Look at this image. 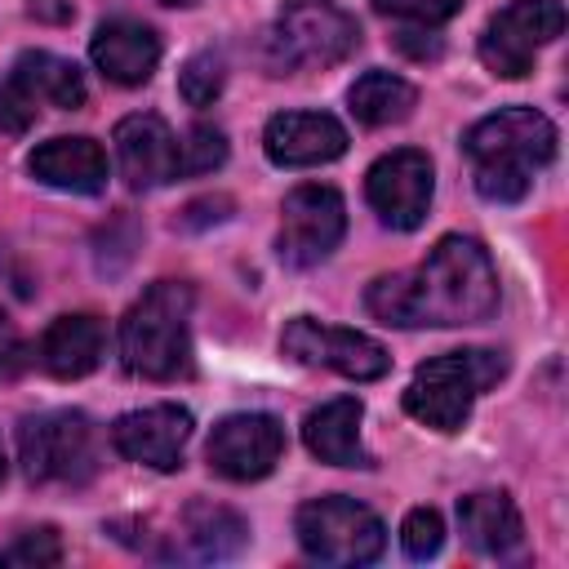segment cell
Returning a JSON list of instances; mask_svg holds the SVG:
<instances>
[{"label":"cell","mask_w":569,"mask_h":569,"mask_svg":"<svg viewBox=\"0 0 569 569\" xmlns=\"http://www.w3.org/2000/svg\"><path fill=\"white\" fill-rule=\"evenodd\" d=\"M284 453V427L271 413H227L209 436V467L227 480H262Z\"/></svg>","instance_id":"7c38bea8"},{"label":"cell","mask_w":569,"mask_h":569,"mask_svg":"<svg viewBox=\"0 0 569 569\" xmlns=\"http://www.w3.org/2000/svg\"><path fill=\"white\" fill-rule=\"evenodd\" d=\"M507 373V356L489 347H462L445 351L413 369L405 387V409L431 431H458L471 418V405L485 387H493Z\"/></svg>","instance_id":"277c9868"},{"label":"cell","mask_w":569,"mask_h":569,"mask_svg":"<svg viewBox=\"0 0 569 569\" xmlns=\"http://www.w3.org/2000/svg\"><path fill=\"white\" fill-rule=\"evenodd\" d=\"M62 560V542L53 529H31V533H18L4 551H0V565H27V569H44V565H58Z\"/></svg>","instance_id":"484cf974"},{"label":"cell","mask_w":569,"mask_h":569,"mask_svg":"<svg viewBox=\"0 0 569 569\" xmlns=\"http://www.w3.org/2000/svg\"><path fill=\"white\" fill-rule=\"evenodd\" d=\"M458 529H462L467 547L476 556H489V560H507V556H516L525 547L520 511H516V502L502 489L467 493L458 502Z\"/></svg>","instance_id":"ac0fdd59"},{"label":"cell","mask_w":569,"mask_h":569,"mask_svg":"<svg viewBox=\"0 0 569 569\" xmlns=\"http://www.w3.org/2000/svg\"><path fill=\"white\" fill-rule=\"evenodd\" d=\"M262 147L271 164H284V169L329 164L347 151V129L325 111H280L267 120Z\"/></svg>","instance_id":"9a60e30c"},{"label":"cell","mask_w":569,"mask_h":569,"mask_svg":"<svg viewBox=\"0 0 569 569\" xmlns=\"http://www.w3.org/2000/svg\"><path fill=\"white\" fill-rule=\"evenodd\" d=\"M373 320L396 329L480 325L498 307V271L471 236H445L413 271L378 276L365 293Z\"/></svg>","instance_id":"6da1fadb"},{"label":"cell","mask_w":569,"mask_h":569,"mask_svg":"<svg viewBox=\"0 0 569 569\" xmlns=\"http://www.w3.org/2000/svg\"><path fill=\"white\" fill-rule=\"evenodd\" d=\"M400 547H405L409 560H431L445 547V520H440V511L413 507L405 516V525H400Z\"/></svg>","instance_id":"d4e9b609"},{"label":"cell","mask_w":569,"mask_h":569,"mask_svg":"<svg viewBox=\"0 0 569 569\" xmlns=\"http://www.w3.org/2000/svg\"><path fill=\"white\" fill-rule=\"evenodd\" d=\"M222 84H227V67H222V58H218L213 49L191 53V58L182 62V71H178V93H182L191 107H209V102L222 93Z\"/></svg>","instance_id":"cb8c5ba5"},{"label":"cell","mask_w":569,"mask_h":569,"mask_svg":"<svg viewBox=\"0 0 569 569\" xmlns=\"http://www.w3.org/2000/svg\"><path fill=\"white\" fill-rule=\"evenodd\" d=\"M565 31V4L560 0H511L498 9L480 36V62L493 76L520 80L533 71V53L551 44Z\"/></svg>","instance_id":"ba28073f"},{"label":"cell","mask_w":569,"mask_h":569,"mask_svg":"<svg viewBox=\"0 0 569 569\" xmlns=\"http://www.w3.org/2000/svg\"><path fill=\"white\" fill-rule=\"evenodd\" d=\"M89 58L93 67L111 80V84H142L151 80L156 62H160V40L147 22H133V18H111L93 31V44H89Z\"/></svg>","instance_id":"2e32d148"},{"label":"cell","mask_w":569,"mask_h":569,"mask_svg":"<svg viewBox=\"0 0 569 569\" xmlns=\"http://www.w3.org/2000/svg\"><path fill=\"white\" fill-rule=\"evenodd\" d=\"M191 440V413L182 405H151V409H133L120 413L111 427V445L142 467L156 471H173L182 467V449Z\"/></svg>","instance_id":"5bb4252c"},{"label":"cell","mask_w":569,"mask_h":569,"mask_svg":"<svg viewBox=\"0 0 569 569\" xmlns=\"http://www.w3.org/2000/svg\"><path fill=\"white\" fill-rule=\"evenodd\" d=\"M431 160L413 147H400L382 160H373L369 178H365V196L373 204V213L391 227V231H413L427 218L431 204Z\"/></svg>","instance_id":"8fae6325"},{"label":"cell","mask_w":569,"mask_h":569,"mask_svg":"<svg viewBox=\"0 0 569 569\" xmlns=\"http://www.w3.org/2000/svg\"><path fill=\"white\" fill-rule=\"evenodd\" d=\"M187 538L200 560H231L249 542V525L218 502H191L187 507Z\"/></svg>","instance_id":"603a6c76"},{"label":"cell","mask_w":569,"mask_h":569,"mask_svg":"<svg viewBox=\"0 0 569 569\" xmlns=\"http://www.w3.org/2000/svg\"><path fill=\"white\" fill-rule=\"evenodd\" d=\"M27 169L44 187L71 191V196H98L107 187V156L93 138H49L31 151Z\"/></svg>","instance_id":"e0dca14e"},{"label":"cell","mask_w":569,"mask_h":569,"mask_svg":"<svg viewBox=\"0 0 569 569\" xmlns=\"http://www.w3.org/2000/svg\"><path fill=\"white\" fill-rule=\"evenodd\" d=\"M360 49V27L351 13L325 0H289L267 31V62L276 76L302 67H333Z\"/></svg>","instance_id":"5b68a950"},{"label":"cell","mask_w":569,"mask_h":569,"mask_svg":"<svg viewBox=\"0 0 569 569\" xmlns=\"http://www.w3.org/2000/svg\"><path fill=\"white\" fill-rule=\"evenodd\" d=\"M36 111H40V102L27 93V84L9 71L4 80H0V133H27L31 124H36Z\"/></svg>","instance_id":"f1b7e54d"},{"label":"cell","mask_w":569,"mask_h":569,"mask_svg":"<svg viewBox=\"0 0 569 569\" xmlns=\"http://www.w3.org/2000/svg\"><path fill=\"white\" fill-rule=\"evenodd\" d=\"M164 4H196V0H164Z\"/></svg>","instance_id":"1f68e13d"},{"label":"cell","mask_w":569,"mask_h":569,"mask_svg":"<svg viewBox=\"0 0 569 569\" xmlns=\"http://www.w3.org/2000/svg\"><path fill=\"white\" fill-rule=\"evenodd\" d=\"M22 365H27L22 333H18V329H13V320L0 311V378H13Z\"/></svg>","instance_id":"f546056e"},{"label":"cell","mask_w":569,"mask_h":569,"mask_svg":"<svg viewBox=\"0 0 569 569\" xmlns=\"http://www.w3.org/2000/svg\"><path fill=\"white\" fill-rule=\"evenodd\" d=\"M18 453L31 480L84 485L98 471V436L80 409H49L18 427Z\"/></svg>","instance_id":"52a82bcc"},{"label":"cell","mask_w":569,"mask_h":569,"mask_svg":"<svg viewBox=\"0 0 569 569\" xmlns=\"http://www.w3.org/2000/svg\"><path fill=\"white\" fill-rule=\"evenodd\" d=\"M102 360V320L89 311L58 316L40 338V365L53 378H84Z\"/></svg>","instance_id":"ffe728a7"},{"label":"cell","mask_w":569,"mask_h":569,"mask_svg":"<svg viewBox=\"0 0 569 569\" xmlns=\"http://www.w3.org/2000/svg\"><path fill=\"white\" fill-rule=\"evenodd\" d=\"M476 164V191L498 204L529 196L533 173L556 156V124L533 107H502L476 120L462 138Z\"/></svg>","instance_id":"7a4b0ae2"},{"label":"cell","mask_w":569,"mask_h":569,"mask_svg":"<svg viewBox=\"0 0 569 569\" xmlns=\"http://www.w3.org/2000/svg\"><path fill=\"white\" fill-rule=\"evenodd\" d=\"M293 533H298L302 551L320 565H369L387 547L382 520L342 493L302 502L293 516Z\"/></svg>","instance_id":"8992f818"},{"label":"cell","mask_w":569,"mask_h":569,"mask_svg":"<svg viewBox=\"0 0 569 569\" xmlns=\"http://www.w3.org/2000/svg\"><path fill=\"white\" fill-rule=\"evenodd\" d=\"M13 76L27 84V93L40 107H58V111H76L84 102V76L76 62L49 53V49H27L13 62Z\"/></svg>","instance_id":"44dd1931"},{"label":"cell","mask_w":569,"mask_h":569,"mask_svg":"<svg viewBox=\"0 0 569 569\" xmlns=\"http://www.w3.org/2000/svg\"><path fill=\"white\" fill-rule=\"evenodd\" d=\"M120 360L129 373L169 382L191 369V284L156 280L120 320Z\"/></svg>","instance_id":"3957f363"},{"label":"cell","mask_w":569,"mask_h":569,"mask_svg":"<svg viewBox=\"0 0 569 569\" xmlns=\"http://www.w3.org/2000/svg\"><path fill=\"white\" fill-rule=\"evenodd\" d=\"M280 347L298 365H320V369H333V373L356 378V382H373L391 369V356L382 351V342H373L356 329L320 325L311 316H293L280 333Z\"/></svg>","instance_id":"9c48e42d"},{"label":"cell","mask_w":569,"mask_h":569,"mask_svg":"<svg viewBox=\"0 0 569 569\" xmlns=\"http://www.w3.org/2000/svg\"><path fill=\"white\" fill-rule=\"evenodd\" d=\"M227 160V138L213 124H196L182 138V173H209Z\"/></svg>","instance_id":"4316f807"},{"label":"cell","mask_w":569,"mask_h":569,"mask_svg":"<svg viewBox=\"0 0 569 569\" xmlns=\"http://www.w3.org/2000/svg\"><path fill=\"white\" fill-rule=\"evenodd\" d=\"M231 213V200L227 196H204V200H191L187 213H182V227H209V222H222Z\"/></svg>","instance_id":"4dcf8cb0"},{"label":"cell","mask_w":569,"mask_h":569,"mask_svg":"<svg viewBox=\"0 0 569 569\" xmlns=\"http://www.w3.org/2000/svg\"><path fill=\"white\" fill-rule=\"evenodd\" d=\"M360 418H365V405L356 396H338V400H325L320 409L307 413L302 422V440L307 449L329 462V467H373V458L365 453L360 445Z\"/></svg>","instance_id":"d6986e66"},{"label":"cell","mask_w":569,"mask_h":569,"mask_svg":"<svg viewBox=\"0 0 569 569\" xmlns=\"http://www.w3.org/2000/svg\"><path fill=\"white\" fill-rule=\"evenodd\" d=\"M347 231V209L333 187L307 182L293 187L280 204V258L289 267H316L325 262Z\"/></svg>","instance_id":"30bf717a"},{"label":"cell","mask_w":569,"mask_h":569,"mask_svg":"<svg viewBox=\"0 0 569 569\" xmlns=\"http://www.w3.org/2000/svg\"><path fill=\"white\" fill-rule=\"evenodd\" d=\"M347 102H351V116H356L360 124L382 129V124H396V120H405V116L413 111L418 89H413L409 80L391 76V71H365V76L351 84Z\"/></svg>","instance_id":"7402d4cb"},{"label":"cell","mask_w":569,"mask_h":569,"mask_svg":"<svg viewBox=\"0 0 569 569\" xmlns=\"http://www.w3.org/2000/svg\"><path fill=\"white\" fill-rule=\"evenodd\" d=\"M0 480H4V453H0Z\"/></svg>","instance_id":"d6a6232c"},{"label":"cell","mask_w":569,"mask_h":569,"mask_svg":"<svg viewBox=\"0 0 569 569\" xmlns=\"http://www.w3.org/2000/svg\"><path fill=\"white\" fill-rule=\"evenodd\" d=\"M373 9L382 18H396V22H413V27H440L449 22L462 0H373Z\"/></svg>","instance_id":"83f0119b"},{"label":"cell","mask_w":569,"mask_h":569,"mask_svg":"<svg viewBox=\"0 0 569 569\" xmlns=\"http://www.w3.org/2000/svg\"><path fill=\"white\" fill-rule=\"evenodd\" d=\"M116 164H120V178L138 191L164 187L182 178V142L156 111H138L116 124Z\"/></svg>","instance_id":"4fadbf2b"}]
</instances>
